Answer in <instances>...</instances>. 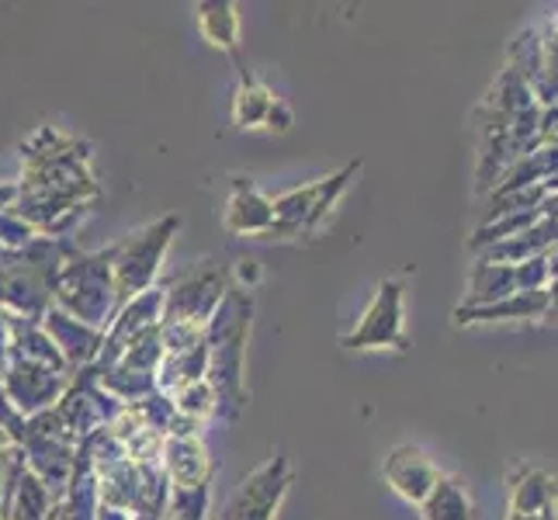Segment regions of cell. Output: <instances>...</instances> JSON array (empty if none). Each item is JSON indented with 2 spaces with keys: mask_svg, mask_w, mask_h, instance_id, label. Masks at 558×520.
I'll use <instances>...</instances> for the list:
<instances>
[{
  "mask_svg": "<svg viewBox=\"0 0 558 520\" xmlns=\"http://www.w3.org/2000/svg\"><path fill=\"white\" fill-rule=\"evenodd\" d=\"M399 295H402V288L399 281H389V285H381L378 288V299L375 305L368 310V316H364L361 323V330L354 337H343V343L348 347H364V343H396L399 351H402V334H399Z\"/></svg>",
  "mask_w": 558,
  "mask_h": 520,
  "instance_id": "cell-1",
  "label": "cell"
}]
</instances>
